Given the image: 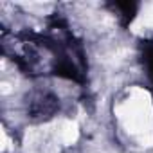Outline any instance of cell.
<instances>
[{"label":"cell","instance_id":"obj_1","mask_svg":"<svg viewBox=\"0 0 153 153\" xmlns=\"http://www.w3.org/2000/svg\"><path fill=\"white\" fill-rule=\"evenodd\" d=\"M78 135H79V131H78V124L72 123V121L65 123V126H63V130H61V140H63L65 144H72V142H76Z\"/></svg>","mask_w":153,"mask_h":153},{"label":"cell","instance_id":"obj_2","mask_svg":"<svg viewBox=\"0 0 153 153\" xmlns=\"http://www.w3.org/2000/svg\"><path fill=\"white\" fill-rule=\"evenodd\" d=\"M9 92H11L9 85H7V83H2V94H9Z\"/></svg>","mask_w":153,"mask_h":153}]
</instances>
